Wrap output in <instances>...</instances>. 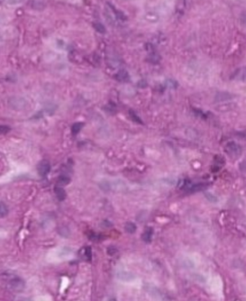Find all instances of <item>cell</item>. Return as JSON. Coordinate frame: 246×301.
<instances>
[{
	"label": "cell",
	"mask_w": 246,
	"mask_h": 301,
	"mask_svg": "<svg viewBox=\"0 0 246 301\" xmlns=\"http://www.w3.org/2000/svg\"><path fill=\"white\" fill-rule=\"evenodd\" d=\"M85 255H86V257H87V259H88V260H91V258H92V251H91L90 247L86 248V249H85Z\"/></svg>",
	"instance_id": "7402d4cb"
},
{
	"label": "cell",
	"mask_w": 246,
	"mask_h": 301,
	"mask_svg": "<svg viewBox=\"0 0 246 301\" xmlns=\"http://www.w3.org/2000/svg\"><path fill=\"white\" fill-rule=\"evenodd\" d=\"M232 98V95L228 93H219L216 94V96L215 97L216 101L217 102H220V101H227V100H230Z\"/></svg>",
	"instance_id": "52a82bcc"
},
{
	"label": "cell",
	"mask_w": 246,
	"mask_h": 301,
	"mask_svg": "<svg viewBox=\"0 0 246 301\" xmlns=\"http://www.w3.org/2000/svg\"><path fill=\"white\" fill-rule=\"evenodd\" d=\"M149 60L152 63H157L160 60V56L155 52H152L149 56Z\"/></svg>",
	"instance_id": "ac0fdd59"
},
{
	"label": "cell",
	"mask_w": 246,
	"mask_h": 301,
	"mask_svg": "<svg viewBox=\"0 0 246 301\" xmlns=\"http://www.w3.org/2000/svg\"><path fill=\"white\" fill-rule=\"evenodd\" d=\"M10 131V128L5 125H0V134H5Z\"/></svg>",
	"instance_id": "ffe728a7"
},
{
	"label": "cell",
	"mask_w": 246,
	"mask_h": 301,
	"mask_svg": "<svg viewBox=\"0 0 246 301\" xmlns=\"http://www.w3.org/2000/svg\"><path fill=\"white\" fill-rule=\"evenodd\" d=\"M129 115H130L131 119H132L134 122L138 123V124H143V122H142V121L141 120V119H140L139 117L137 115H136V113H134V111L130 110L129 111Z\"/></svg>",
	"instance_id": "5bb4252c"
},
{
	"label": "cell",
	"mask_w": 246,
	"mask_h": 301,
	"mask_svg": "<svg viewBox=\"0 0 246 301\" xmlns=\"http://www.w3.org/2000/svg\"><path fill=\"white\" fill-rule=\"evenodd\" d=\"M107 252H108V253L110 256H113L116 253L117 250H116V249H115V248H114V247H110L108 249V251H107Z\"/></svg>",
	"instance_id": "603a6c76"
},
{
	"label": "cell",
	"mask_w": 246,
	"mask_h": 301,
	"mask_svg": "<svg viewBox=\"0 0 246 301\" xmlns=\"http://www.w3.org/2000/svg\"><path fill=\"white\" fill-rule=\"evenodd\" d=\"M225 152L232 158H238L242 153V149L239 144L234 142H228L225 147Z\"/></svg>",
	"instance_id": "6da1fadb"
},
{
	"label": "cell",
	"mask_w": 246,
	"mask_h": 301,
	"mask_svg": "<svg viewBox=\"0 0 246 301\" xmlns=\"http://www.w3.org/2000/svg\"><path fill=\"white\" fill-rule=\"evenodd\" d=\"M115 78L118 82H128L129 80V75L126 70L121 69L116 74Z\"/></svg>",
	"instance_id": "277c9868"
},
{
	"label": "cell",
	"mask_w": 246,
	"mask_h": 301,
	"mask_svg": "<svg viewBox=\"0 0 246 301\" xmlns=\"http://www.w3.org/2000/svg\"><path fill=\"white\" fill-rule=\"evenodd\" d=\"M11 286L14 288L15 290H22L24 287V282L19 278H15L11 281Z\"/></svg>",
	"instance_id": "8992f818"
},
{
	"label": "cell",
	"mask_w": 246,
	"mask_h": 301,
	"mask_svg": "<svg viewBox=\"0 0 246 301\" xmlns=\"http://www.w3.org/2000/svg\"><path fill=\"white\" fill-rule=\"evenodd\" d=\"M9 104L12 108L19 110V109H22L25 107V101L23 98H20V97H13L9 101Z\"/></svg>",
	"instance_id": "3957f363"
},
{
	"label": "cell",
	"mask_w": 246,
	"mask_h": 301,
	"mask_svg": "<svg viewBox=\"0 0 246 301\" xmlns=\"http://www.w3.org/2000/svg\"><path fill=\"white\" fill-rule=\"evenodd\" d=\"M204 195H205V197H206V198L210 202L216 203V202H218V199L216 198V197L215 196H214V195L212 194V193L206 192V193H205Z\"/></svg>",
	"instance_id": "2e32d148"
},
{
	"label": "cell",
	"mask_w": 246,
	"mask_h": 301,
	"mask_svg": "<svg viewBox=\"0 0 246 301\" xmlns=\"http://www.w3.org/2000/svg\"><path fill=\"white\" fill-rule=\"evenodd\" d=\"M121 274H123V275H119L118 277L120 279L124 278V277H126V278H125V280H128L127 278H128V279H129V280H130L131 279H132V278H131V277H132V274H129V273L126 272V275H125V272H121Z\"/></svg>",
	"instance_id": "44dd1931"
},
{
	"label": "cell",
	"mask_w": 246,
	"mask_h": 301,
	"mask_svg": "<svg viewBox=\"0 0 246 301\" xmlns=\"http://www.w3.org/2000/svg\"><path fill=\"white\" fill-rule=\"evenodd\" d=\"M152 235H153V230L150 228H147V229L144 231L143 235H142V239L144 240V241L147 242V243H149V242L151 241Z\"/></svg>",
	"instance_id": "9c48e42d"
},
{
	"label": "cell",
	"mask_w": 246,
	"mask_h": 301,
	"mask_svg": "<svg viewBox=\"0 0 246 301\" xmlns=\"http://www.w3.org/2000/svg\"><path fill=\"white\" fill-rule=\"evenodd\" d=\"M8 214V207L3 202L0 201V218H5Z\"/></svg>",
	"instance_id": "7c38bea8"
},
{
	"label": "cell",
	"mask_w": 246,
	"mask_h": 301,
	"mask_svg": "<svg viewBox=\"0 0 246 301\" xmlns=\"http://www.w3.org/2000/svg\"><path fill=\"white\" fill-rule=\"evenodd\" d=\"M58 183L61 186H66L70 183V179L66 175H60L58 179Z\"/></svg>",
	"instance_id": "4fadbf2b"
},
{
	"label": "cell",
	"mask_w": 246,
	"mask_h": 301,
	"mask_svg": "<svg viewBox=\"0 0 246 301\" xmlns=\"http://www.w3.org/2000/svg\"><path fill=\"white\" fill-rule=\"evenodd\" d=\"M37 170H38V174L40 176H46L51 171V165L49 162L46 160H41L38 165Z\"/></svg>",
	"instance_id": "7a4b0ae2"
},
{
	"label": "cell",
	"mask_w": 246,
	"mask_h": 301,
	"mask_svg": "<svg viewBox=\"0 0 246 301\" xmlns=\"http://www.w3.org/2000/svg\"><path fill=\"white\" fill-rule=\"evenodd\" d=\"M84 126V124L82 122H77L75 123L72 125V133L73 134H77L80 132V130L83 129V127Z\"/></svg>",
	"instance_id": "8fae6325"
},
{
	"label": "cell",
	"mask_w": 246,
	"mask_h": 301,
	"mask_svg": "<svg viewBox=\"0 0 246 301\" xmlns=\"http://www.w3.org/2000/svg\"><path fill=\"white\" fill-rule=\"evenodd\" d=\"M44 6L45 3L43 2H32V7L36 9H42L43 7H44Z\"/></svg>",
	"instance_id": "d6986e66"
},
{
	"label": "cell",
	"mask_w": 246,
	"mask_h": 301,
	"mask_svg": "<svg viewBox=\"0 0 246 301\" xmlns=\"http://www.w3.org/2000/svg\"><path fill=\"white\" fill-rule=\"evenodd\" d=\"M166 85L167 87H168L169 88H176L177 86V83L176 81L173 80H168L166 81Z\"/></svg>",
	"instance_id": "e0dca14e"
},
{
	"label": "cell",
	"mask_w": 246,
	"mask_h": 301,
	"mask_svg": "<svg viewBox=\"0 0 246 301\" xmlns=\"http://www.w3.org/2000/svg\"><path fill=\"white\" fill-rule=\"evenodd\" d=\"M54 192H55L56 196L59 201H63L66 199V191L63 188H62V187L59 186H56L55 188H54Z\"/></svg>",
	"instance_id": "5b68a950"
},
{
	"label": "cell",
	"mask_w": 246,
	"mask_h": 301,
	"mask_svg": "<svg viewBox=\"0 0 246 301\" xmlns=\"http://www.w3.org/2000/svg\"><path fill=\"white\" fill-rule=\"evenodd\" d=\"M138 86L139 87H145L146 86H147V83H146L144 80H141V81H139V83H138Z\"/></svg>",
	"instance_id": "cb8c5ba5"
},
{
	"label": "cell",
	"mask_w": 246,
	"mask_h": 301,
	"mask_svg": "<svg viewBox=\"0 0 246 301\" xmlns=\"http://www.w3.org/2000/svg\"><path fill=\"white\" fill-rule=\"evenodd\" d=\"M245 68H241V69H237V71L235 72L234 74L233 77L234 79L238 80H243V81H245Z\"/></svg>",
	"instance_id": "ba28073f"
},
{
	"label": "cell",
	"mask_w": 246,
	"mask_h": 301,
	"mask_svg": "<svg viewBox=\"0 0 246 301\" xmlns=\"http://www.w3.org/2000/svg\"><path fill=\"white\" fill-rule=\"evenodd\" d=\"M93 27H94L95 30L100 33H105V31H106L105 30V28L104 25L100 23H95L94 24H93Z\"/></svg>",
	"instance_id": "9a60e30c"
},
{
	"label": "cell",
	"mask_w": 246,
	"mask_h": 301,
	"mask_svg": "<svg viewBox=\"0 0 246 301\" xmlns=\"http://www.w3.org/2000/svg\"><path fill=\"white\" fill-rule=\"evenodd\" d=\"M124 229L126 230L128 233H134L136 230V225L133 222H126V225H125Z\"/></svg>",
	"instance_id": "30bf717a"
}]
</instances>
